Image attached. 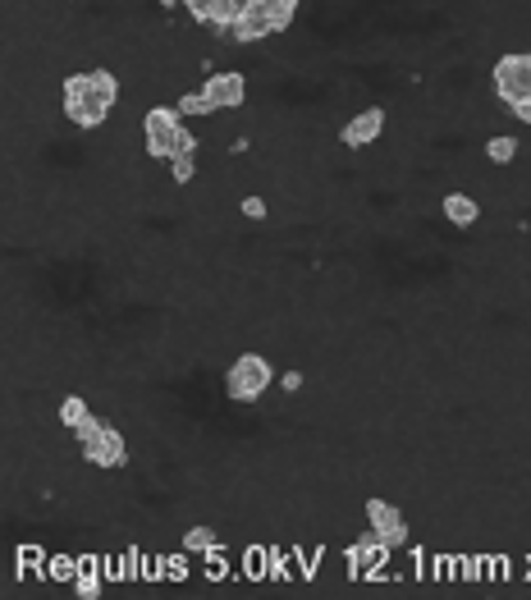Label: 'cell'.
<instances>
[{
	"mask_svg": "<svg viewBox=\"0 0 531 600\" xmlns=\"http://www.w3.org/2000/svg\"><path fill=\"white\" fill-rule=\"evenodd\" d=\"M179 550H184V555H211V550H216V532H211L206 523L188 527L184 541H179Z\"/></svg>",
	"mask_w": 531,
	"mask_h": 600,
	"instance_id": "obj_18",
	"label": "cell"
},
{
	"mask_svg": "<svg viewBox=\"0 0 531 600\" xmlns=\"http://www.w3.org/2000/svg\"><path fill=\"white\" fill-rule=\"evenodd\" d=\"M138 138H142V156L156 165H170L174 156L184 152H202V138L193 133V124L179 115L174 106H147L138 115Z\"/></svg>",
	"mask_w": 531,
	"mask_h": 600,
	"instance_id": "obj_2",
	"label": "cell"
},
{
	"mask_svg": "<svg viewBox=\"0 0 531 600\" xmlns=\"http://www.w3.org/2000/svg\"><path fill=\"white\" fill-rule=\"evenodd\" d=\"M179 5H184V14L197 23V28H206V33H216V37L229 33V28L248 14L243 0H179Z\"/></svg>",
	"mask_w": 531,
	"mask_h": 600,
	"instance_id": "obj_9",
	"label": "cell"
},
{
	"mask_svg": "<svg viewBox=\"0 0 531 600\" xmlns=\"http://www.w3.org/2000/svg\"><path fill=\"white\" fill-rule=\"evenodd\" d=\"M490 92L518 124L531 129V51H504L490 65Z\"/></svg>",
	"mask_w": 531,
	"mask_h": 600,
	"instance_id": "obj_4",
	"label": "cell"
},
{
	"mask_svg": "<svg viewBox=\"0 0 531 600\" xmlns=\"http://www.w3.org/2000/svg\"><path fill=\"white\" fill-rule=\"evenodd\" d=\"M248 69H211V74L202 78V97L211 101V106L220 110V115H229V110H243L248 106Z\"/></svg>",
	"mask_w": 531,
	"mask_h": 600,
	"instance_id": "obj_7",
	"label": "cell"
},
{
	"mask_svg": "<svg viewBox=\"0 0 531 600\" xmlns=\"http://www.w3.org/2000/svg\"><path fill=\"white\" fill-rule=\"evenodd\" d=\"M385 133H390V110L385 106H358V110H348V120L335 129V138H339L344 152H367V147L385 142Z\"/></svg>",
	"mask_w": 531,
	"mask_h": 600,
	"instance_id": "obj_6",
	"label": "cell"
},
{
	"mask_svg": "<svg viewBox=\"0 0 531 600\" xmlns=\"http://www.w3.org/2000/svg\"><path fill=\"white\" fill-rule=\"evenodd\" d=\"M275 385H280L284 399H298V394L307 390V371H303V367H284V371H280V381H275Z\"/></svg>",
	"mask_w": 531,
	"mask_h": 600,
	"instance_id": "obj_19",
	"label": "cell"
},
{
	"mask_svg": "<svg viewBox=\"0 0 531 600\" xmlns=\"http://www.w3.org/2000/svg\"><path fill=\"white\" fill-rule=\"evenodd\" d=\"M174 110H179V115H184V120H211V115H220L216 106H211V101L202 97V92H179V101H174Z\"/></svg>",
	"mask_w": 531,
	"mask_h": 600,
	"instance_id": "obj_17",
	"label": "cell"
},
{
	"mask_svg": "<svg viewBox=\"0 0 531 600\" xmlns=\"http://www.w3.org/2000/svg\"><path fill=\"white\" fill-rule=\"evenodd\" d=\"M362 518H367V527L385 541L390 550H403L408 546V523H403V509L390 500H380V495H367L362 500Z\"/></svg>",
	"mask_w": 531,
	"mask_h": 600,
	"instance_id": "obj_8",
	"label": "cell"
},
{
	"mask_svg": "<svg viewBox=\"0 0 531 600\" xmlns=\"http://www.w3.org/2000/svg\"><path fill=\"white\" fill-rule=\"evenodd\" d=\"M74 445H78V459L101 468V472H115L129 463V440H124V431L115 422H106L101 413H92L83 426H78Z\"/></svg>",
	"mask_w": 531,
	"mask_h": 600,
	"instance_id": "obj_5",
	"label": "cell"
},
{
	"mask_svg": "<svg viewBox=\"0 0 531 600\" xmlns=\"http://www.w3.org/2000/svg\"><path fill=\"white\" fill-rule=\"evenodd\" d=\"M46 578H51V582H69V587H74V578H78V559L51 555V564H46Z\"/></svg>",
	"mask_w": 531,
	"mask_h": 600,
	"instance_id": "obj_20",
	"label": "cell"
},
{
	"mask_svg": "<svg viewBox=\"0 0 531 600\" xmlns=\"http://www.w3.org/2000/svg\"><path fill=\"white\" fill-rule=\"evenodd\" d=\"M152 5H156V10H161V14H174V10H184V5H179V0H152Z\"/></svg>",
	"mask_w": 531,
	"mask_h": 600,
	"instance_id": "obj_22",
	"label": "cell"
},
{
	"mask_svg": "<svg viewBox=\"0 0 531 600\" xmlns=\"http://www.w3.org/2000/svg\"><path fill=\"white\" fill-rule=\"evenodd\" d=\"M481 216H486V207H481V197L467 193V188H449V193L440 197V220H445L449 230H477Z\"/></svg>",
	"mask_w": 531,
	"mask_h": 600,
	"instance_id": "obj_10",
	"label": "cell"
},
{
	"mask_svg": "<svg viewBox=\"0 0 531 600\" xmlns=\"http://www.w3.org/2000/svg\"><path fill=\"white\" fill-rule=\"evenodd\" d=\"M92 413H97V408H92V399H87V394H78V390H69V394H60V399H55V422L65 426L69 436H74V431Z\"/></svg>",
	"mask_w": 531,
	"mask_h": 600,
	"instance_id": "obj_13",
	"label": "cell"
},
{
	"mask_svg": "<svg viewBox=\"0 0 531 600\" xmlns=\"http://www.w3.org/2000/svg\"><path fill=\"white\" fill-rule=\"evenodd\" d=\"M165 573H170V578H188V564H184V555H179V559H170V564H165Z\"/></svg>",
	"mask_w": 531,
	"mask_h": 600,
	"instance_id": "obj_21",
	"label": "cell"
},
{
	"mask_svg": "<svg viewBox=\"0 0 531 600\" xmlns=\"http://www.w3.org/2000/svg\"><path fill=\"white\" fill-rule=\"evenodd\" d=\"M275 381H280V371L261 349H243L225 362V399L239 408H257Z\"/></svg>",
	"mask_w": 531,
	"mask_h": 600,
	"instance_id": "obj_3",
	"label": "cell"
},
{
	"mask_svg": "<svg viewBox=\"0 0 531 600\" xmlns=\"http://www.w3.org/2000/svg\"><path fill=\"white\" fill-rule=\"evenodd\" d=\"M165 179H170L174 188H193L197 179H202V152H184V156H174V161L165 165Z\"/></svg>",
	"mask_w": 531,
	"mask_h": 600,
	"instance_id": "obj_14",
	"label": "cell"
},
{
	"mask_svg": "<svg viewBox=\"0 0 531 600\" xmlns=\"http://www.w3.org/2000/svg\"><path fill=\"white\" fill-rule=\"evenodd\" d=\"M390 555H394V550L367 527V536L348 550V573H353V578H380V568H385V559H390Z\"/></svg>",
	"mask_w": 531,
	"mask_h": 600,
	"instance_id": "obj_11",
	"label": "cell"
},
{
	"mask_svg": "<svg viewBox=\"0 0 531 600\" xmlns=\"http://www.w3.org/2000/svg\"><path fill=\"white\" fill-rule=\"evenodd\" d=\"M120 97H124V83L110 65L74 69V74L60 78V120H65L69 129L97 133L115 120Z\"/></svg>",
	"mask_w": 531,
	"mask_h": 600,
	"instance_id": "obj_1",
	"label": "cell"
},
{
	"mask_svg": "<svg viewBox=\"0 0 531 600\" xmlns=\"http://www.w3.org/2000/svg\"><path fill=\"white\" fill-rule=\"evenodd\" d=\"M481 156H486V165L509 170V165L522 161V138H518V133H490V138L481 142Z\"/></svg>",
	"mask_w": 531,
	"mask_h": 600,
	"instance_id": "obj_12",
	"label": "cell"
},
{
	"mask_svg": "<svg viewBox=\"0 0 531 600\" xmlns=\"http://www.w3.org/2000/svg\"><path fill=\"white\" fill-rule=\"evenodd\" d=\"M101 568H97V559L92 555H83L78 559V578H74V596H83V600H97L101 596Z\"/></svg>",
	"mask_w": 531,
	"mask_h": 600,
	"instance_id": "obj_15",
	"label": "cell"
},
{
	"mask_svg": "<svg viewBox=\"0 0 531 600\" xmlns=\"http://www.w3.org/2000/svg\"><path fill=\"white\" fill-rule=\"evenodd\" d=\"M234 207H239V216L248 220V225H266V220H271V197L266 193H257V188H252V193H243L239 202H234Z\"/></svg>",
	"mask_w": 531,
	"mask_h": 600,
	"instance_id": "obj_16",
	"label": "cell"
}]
</instances>
